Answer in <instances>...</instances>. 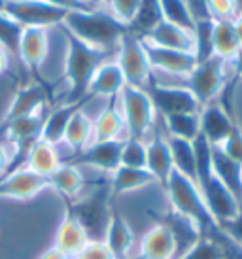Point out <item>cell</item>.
Returning <instances> with one entry per match:
<instances>
[{"label":"cell","mask_w":242,"mask_h":259,"mask_svg":"<svg viewBox=\"0 0 242 259\" xmlns=\"http://www.w3.org/2000/svg\"><path fill=\"white\" fill-rule=\"evenodd\" d=\"M231 70L235 72V76L238 79L242 78V50L238 51V55H236V57L231 61Z\"/></svg>","instance_id":"47"},{"label":"cell","mask_w":242,"mask_h":259,"mask_svg":"<svg viewBox=\"0 0 242 259\" xmlns=\"http://www.w3.org/2000/svg\"><path fill=\"white\" fill-rule=\"evenodd\" d=\"M63 163L64 161L59 155L57 146H51L48 142H44L42 138H38L34 144L29 148V151H27V157H25L23 166L32 170V172L40 174L44 178H48Z\"/></svg>","instance_id":"23"},{"label":"cell","mask_w":242,"mask_h":259,"mask_svg":"<svg viewBox=\"0 0 242 259\" xmlns=\"http://www.w3.org/2000/svg\"><path fill=\"white\" fill-rule=\"evenodd\" d=\"M229 68H231V63L212 55L207 61L197 63L193 72L187 76V85L185 87L199 101L200 108L210 104V102H216V99L221 95L229 79Z\"/></svg>","instance_id":"6"},{"label":"cell","mask_w":242,"mask_h":259,"mask_svg":"<svg viewBox=\"0 0 242 259\" xmlns=\"http://www.w3.org/2000/svg\"><path fill=\"white\" fill-rule=\"evenodd\" d=\"M125 259H142V257H140V255L136 253V255H129V257H125Z\"/></svg>","instance_id":"51"},{"label":"cell","mask_w":242,"mask_h":259,"mask_svg":"<svg viewBox=\"0 0 242 259\" xmlns=\"http://www.w3.org/2000/svg\"><path fill=\"white\" fill-rule=\"evenodd\" d=\"M167 140H169V146H171L172 151L174 170H178L182 176L197 184V155H195L193 142L180 140V138L174 137H167Z\"/></svg>","instance_id":"32"},{"label":"cell","mask_w":242,"mask_h":259,"mask_svg":"<svg viewBox=\"0 0 242 259\" xmlns=\"http://www.w3.org/2000/svg\"><path fill=\"white\" fill-rule=\"evenodd\" d=\"M233 27H235L236 38H238V44H240V48H242V14L235 15V19H233Z\"/></svg>","instance_id":"48"},{"label":"cell","mask_w":242,"mask_h":259,"mask_svg":"<svg viewBox=\"0 0 242 259\" xmlns=\"http://www.w3.org/2000/svg\"><path fill=\"white\" fill-rule=\"evenodd\" d=\"M84 186H86L84 174L78 165H72V163H63L51 176H48V187L55 189L66 201L76 199L82 193Z\"/></svg>","instance_id":"26"},{"label":"cell","mask_w":242,"mask_h":259,"mask_svg":"<svg viewBox=\"0 0 242 259\" xmlns=\"http://www.w3.org/2000/svg\"><path fill=\"white\" fill-rule=\"evenodd\" d=\"M38 259H68V257H66L64 253L59 252L55 246H51V248H48V250H46V252H44Z\"/></svg>","instance_id":"46"},{"label":"cell","mask_w":242,"mask_h":259,"mask_svg":"<svg viewBox=\"0 0 242 259\" xmlns=\"http://www.w3.org/2000/svg\"><path fill=\"white\" fill-rule=\"evenodd\" d=\"M146 170L153 176L155 184L163 187L169 182V176L174 170L172 163V151L167 137H155L146 142Z\"/></svg>","instance_id":"19"},{"label":"cell","mask_w":242,"mask_h":259,"mask_svg":"<svg viewBox=\"0 0 242 259\" xmlns=\"http://www.w3.org/2000/svg\"><path fill=\"white\" fill-rule=\"evenodd\" d=\"M115 63L119 65L127 85L144 89L153 78V74H151L153 70L148 61V53H146L142 38H138L129 30L119 38L117 50H115Z\"/></svg>","instance_id":"9"},{"label":"cell","mask_w":242,"mask_h":259,"mask_svg":"<svg viewBox=\"0 0 242 259\" xmlns=\"http://www.w3.org/2000/svg\"><path fill=\"white\" fill-rule=\"evenodd\" d=\"M48 99H50V95H48L46 83L34 81V83H29V85L25 87H19L15 91L14 99L10 102V106H8L4 117H2V121H0V127L8 125L10 121H15L19 117H25V115L36 114V112L44 110Z\"/></svg>","instance_id":"15"},{"label":"cell","mask_w":242,"mask_h":259,"mask_svg":"<svg viewBox=\"0 0 242 259\" xmlns=\"http://www.w3.org/2000/svg\"><path fill=\"white\" fill-rule=\"evenodd\" d=\"M165 191L169 195L172 212L191 220L197 225L200 237L214 238L221 244L227 240L229 237L220 229V225L214 222L212 214L208 212L207 202L203 199L195 182L182 176L178 170H172L171 176H169V182L165 186Z\"/></svg>","instance_id":"3"},{"label":"cell","mask_w":242,"mask_h":259,"mask_svg":"<svg viewBox=\"0 0 242 259\" xmlns=\"http://www.w3.org/2000/svg\"><path fill=\"white\" fill-rule=\"evenodd\" d=\"M72 259H115L102 240H87V244Z\"/></svg>","instance_id":"42"},{"label":"cell","mask_w":242,"mask_h":259,"mask_svg":"<svg viewBox=\"0 0 242 259\" xmlns=\"http://www.w3.org/2000/svg\"><path fill=\"white\" fill-rule=\"evenodd\" d=\"M87 102L89 101H82L76 102V104H59L55 110H51L50 114H46L40 138L51 146L63 144L64 131H66V125L70 121V117L74 115V112L84 108V104H87Z\"/></svg>","instance_id":"24"},{"label":"cell","mask_w":242,"mask_h":259,"mask_svg":"<svg viewBox=\"0 0 242 259\" xmlns=\"http://www.w3.org/2000/svg\"><path fill=\"white\" fill-rule=\"evenodd\" d=\"M212 168L242 206V166L231 161L218 146H212Z\"/></svg>","instance_id":"28"},{"label":"cell","mask_w":242,"mask_h":259,"mask_svg":"<svg viewBox=\"0 0 242 259\" xmlns=\"http://www.w3.org/2000/svg\"><path fill=\"white\" fill-rule=\"evenodd\" d=\"M66 40V55H64V79H66V93L61 104H76L82 101H91L87 97V87L91 81L95 70L99 68L112 53L97 48H91L89 44L82 42L79 38L70 34L66 29L59 27Z\"/></svg>","instance_id":"2"},{"label":"cell","mask_w":242,"mask_h":259,"mask_svg":"<svg viewBox=\"0 0 242 259\" xmlns=\"http://www.w3.org/2000/svg\"><path fill=\"white\" fill-rule=\"evenodd\" d=\"M112 193H110V186L99 187L93 193H89L86 199L78 201L76 204H68L74 218L82 223V227L86 229L89 240H102L106 225L110 222V214H112Z\"/></svg>","instance_id":"8"},{"label":"cell","mask_w":242,"mask_h":259,"mask_svg":"<svg viewBox=\"0 0 242 259\" xmlns=\"http://www.w3.org/2000/svg\"><path fill=\"white\" fill-rule=\"evenodd\" d=\"M193 148L197 155V187L207 202V208L212 214L214 222L220 225V229H223L238 214L240 204L235 195L229 191V187L214 172L212 146L207 142V138L199 135L193 140Z\"/></svg>","instance_id":"1"},{"label":"cell","mask_w":242,"mask_h":259,"mask_svg":"<svg viewBox=\"0 0 242 259\" xmlns=\"http://www.w3.org/2000/svg\"><path fill=\"white\" fill-rule=\"evenodd\" d=\"M95 4H99V6H102V8H106V2L108 0H93Z\"/></svg>","instance_id":"50"},{"label":"cell","mask_w":242,"mask_h":259,"mask_svg":"<svg viewBox=\"0 0 242 259\" xmlns=\"http://www.w3.org/2000/svg\"><path fill=\"white\" fill-rule=\"evenodd\" d=\"M10 163H12V151L4 142H0V178L8 172Z\"/></svg>","instance_id":"44"},{"label":"cell","mask_w":242,"mask_h":259,"mask_svg":"<svg viewBox=\"0 0 242 259\" xmlns=\"http://www.w3.org/2000/svg\"><path fill=\"white\" fill-rule=\"evenodd\" d=\"M163 21L161 2L159 0H140L133 21L127 25L129 32L136 34L138 38L148 36L159 23Z\"/></svg>","instance_id":"31"},{"label":"cell","mask_w":242,"mask_h":259,"mask_svg":"<svg viewBox=\"0 0 242 259\" xmlns=\"http://www.w3.org/2000/svg\"><path fill=\"white\" fill-rule=\"evenodd\" d=\"M231 161H235L236 165L242 166V127L235 123L233 131L229 133V137L218 146Z\"/></svg>","instance_id":"39"},{"label":"cell","mask_w":242,"mask_h":259,"mask_svg":"<svg viewBox=\"0 0 242 259\" xmlns=\"http://www.w3.org/2000/svg\"><path fill=\"white\" fill-rule=\"evenodd\" d=\"M48 189V178L32 172L29 168H15L0 178V199L30 201L38 193Z\"/></svg>","instance_id":"12"},{"label":"cell","mask_w":242,"mask_h":259,"mask_svg":"<svg viewBox=\"0 0 242 259\" xmlns=\"http://www.w3.org/2000/svg\"><path fill=\"white\" fill-rule=\"evenodd\" d=\"M144 91L150 95L155 112H159L163 117L174 114H199L200 112L199 101L193 97L187 87L161 85L151 78L150 83L144 87Z\"/></svg>","instance_id":"10"},{"label":"cell","mask_w":242,"mask_h":259,"mask_svg":"<svg viewBox=\"0 0 242 259\" xmlns=\"http://www.w3.org/2000/svg\"><path fill=\"white\" fill-rule=\"evenodd\" d=\"M21 32H23V27L19 23H15L14 19H10L6 14L0 12V46L15 59H17V51H19Z\"/></svg>","instance_id":"37"},{"label":"cell","mask_w":242,"mask_h":259,"mask_svg":"<svg viewBox=\"0 0 242 259\" xmlns=\"http://www.w3.org/2000/svg\"><path fill=\"white\" fill-rule=\"evenodd\" d=\"M142 40L151 44V46H157V48L195 53V36H193L191 30H185L167 21L159 23L155 29L151 30L148 36H144Z\"/></svg>","instance_id":"21"},{"label":"cell","mask_w":242,"mask_h":259,"mask_svg":"<svg viewBox=\"0 0 242 259\" xmlns=\"http://www.w3.org/2000/svg\"><path fill=\"white\" fill-rule=\"evenodd\" d=\"M231 242V238H227L223 244L214 240V238L200 237L195 244L180 255L178 259H223V248Z\"/></svg>","instance_id":"36"},{"label":"cell","mask_w":242,"mask_h":259,"mask_svg":"<svg viewBox=\"0 0 242 259\" xmlns=\"http://www.w3.org/2000/svg\"><path fill=\"white\" fill-rule=\"evenodd\" d=\"M200 117V137L207 138L210 146H220L229 133L233 131L236 123V117L229 114L220 102H210L203 106L199 112Z\"/></svg>","instance_id":"16"},{"label":"cell","mask_w":242,"mask_h":259,"mask_svg":"<svg viewBox=\"0 0 242 259\" xmlns=\"http://www.w3.org/2000/svg\"><path fill=\"white\" fill-rule=\"evenodd\" d=\"M221 231H223L231 240H235L236 244L242 246V206L238 208V214H236Z\"/></svg>","instance_id":"43"},{"label":"cell","mask_w":242,"mask_h":259,"mask_svg":"<svg viewBox=\"0 0 242 259\" xmlns=\"http://www.w3.org/2000/svg\"><path fill=\"white\" fill-rule=\"evenodd\" d=\"M91 2H93V0H91Z\"/></svg>","instance_id":"52"},{"label":"cell","mask_w":242,"mask_h":259,"mask_svg":"<svg viewBox=\"0 0 242 259\" xmlns=\"http://www.w3.org/2000/svg\"><path fill=\"white\" fill-rule=\"evenodd\" d=\"M123 129H125V121L119 110V102H115V99H108L104 110L93 121V142L119 140Z\"/></svg>","instance_id":"25"},{"label":"cell","mask_w":242,"mask_h":259,"mask_svg":"<svg viewBox=\"0 0 242 259\" xmlns=\"http://www.w3.org/2000/svg\"><path fill=\"white\" fill-rule=\"evenodd\" d=\"M207 8L212 21H231L235 17L233 0H207Z\"/></svg>","instance_id":"41"},{"label":"cell","mask_w":242,"mask_h":259,"mask_svg":"<svg viewBox=\"0 0 242 259\" xmlns=\"http://www.w3.org/2000/svg\"><path fill=\"white\" fill-rule=\"evenodd\" d=\"M235 2V15H240L242 14V0H233ZM235 19V17H233Z\"/></svg>","instance_id":"49"},{"label":"cell","mask_w":242,"mask_h":259,"mask_svg":"<svg viewBox=\"0 0 242 259\" xmlns=\"http://www.w3.org/2000/svg\"><path fill=\"white\" fill-rule=\"evenodd\" d=\"M169 137L193 142L200 135V117L199 114H174L163 117Z\"/></svg>","instance_id":"33"},{"label":"cell","mask_w":242,"mask_h":259,"mask_svg":"<svg viewBox=\"0 0 242 259\" xmlns=\"http://www.w3.org/2000/svg\"><path fill=\"white\" fill-rule=\"evenodd\" d=\"M10 61H12V55L0 46V76H4L10 70Z\"/></svg>","instance_id":"45"},{"label":"cell","mask_w":242,"mask_h":259,"mask_svg":"<svg viewBox=\"0 0 242 259\" xmlns=\"http://www.w3.org/2000/svg\"><path fill=\"white\" fill-rule=\"evenodd\" d=\"M0 12L25 27H61L70 10L53 6L42 0H0Z\"/></svg>","instance_id":"7"},{"label":"cell","mask_w":242,"mask_h":259,"mask_svg":"<svg viewBox=\"0 0 242 259\" xmlns=\"http://www.w3.org/2000/svg\"><path fill=\"white\" fill-rule=\"evenodd\" d=\"M138 4H140V0H108L106 8L117 21L129 25L138 10Z\"/></svg>","instance_id":"40"},{"label":"cell","mask_w":242,"mask_h":259,"mask_svg":"<svg viewBox=\"0 0 242 259\" xmlns=\"http://www.w3.org/2000/svg\"><path fill=\"white\" fill-rule=\"evenodd\" d=\"M144 48H146V53H148L151 70H161V72L172 74V76L187 78L193 72V68L197 66L195 53L157 48V46H151L148 42H144Z\"/></svg>","instance_id":"14"},{"label":"cell","mask_w":242,"mask_h":259,"mask_svg":"<svg viewBox=\"0 0 242 259\" xmlns=\"http://www.w3.org/2000/svg\"><path fill=\"white\" fill-rule=\"evenodd\" d=\"M121 166L146 168V140L131 138L123 140L121 148Z\"/></svg>","instance_id":"38"},{"label":"cell","mask_w":242,"mask_h":259,"mask_svg":"<svg viewBox=\"0 0 242 259\" xmlns=\"http://www.w3.org/2000/svg\"><path fill=\"white\" fill-rule=\"evenodd\" d=\"M212 50L216 57L223 59L231 63L242 50L238 38H236L233 19L231 21H214V32H212Z\"/></svg>","instance_id":"30"},{"label":"cell","mask_w":242,"mask_h":259,"mask_svg":"<svg viewBox=\"0 0 242 259\" xmlns=\"http://www.w3.org/2000/svg\"><path fill=\"white\" fill-rule=\"evenodd\" d=\"M91 142H93V119L84 112V108H79L78 112H74V115H72L68 125H66L63 144L68 146L74 153H78L84 148H87Z\"/></svg>","instance_id":"29"},{"label":"cell","mask_w":242,"mask_h":259,"mask_svg":"<svg viewBox=\"0 0 242 259\" xmlns=\"http://www.w3.org/2000/svg\"><path fill=\"white\" fill-rule=\"evenodd\" d=\"M138 255L142 259H176V242L163 222L144 233L138 244Z\"/></svg>","instance_id":"18"},{"label":"cell","mask_w":242,"mask_h":259,"mask_svg":"<svg viewBox=\"0 0 242 259\" xmlns=\"http://www.w3.org/2000/svg\"><path fill=\"white\" fill-rule=\"evenodd\" d=\"M87 237L86 229L82 227V223L74 218L70 210H64V216L61 220L57 227V233H55V240H53V246L57 248L59 252L64 253L68 259H72L76 253L87 244Z\"/></svg>","instance_id":"22"},{"label":"cell","mask_w":242,"mask_h":259,"mask_svg":"<svg viewBox=\"0 0 242 259\" xmlns=\"http://www.w3.org/2000/svg\"><path fill=\"white\" fill-rule=\"evenodd\" d=\"M127 81H125V76L121 72L119 65L108 59L102 65L95 70L91 81H89V87H87V97H106V99H117L121 95V91L125 89Z\"/></svg>","instance_id":"17"},{"label":"cell","mask_w":242,"mask_h":259,"mask_svg":"<svg viewBox=\"0 0 242 259\" xmlns=\"http://www.w3.org/2000/svg\"><path fill=\"white\" fill-rule=\"evenodd\" d=\"M212 32H214L212 19L195 21L193 36H195V59H197V63H203V61H207V59H210L214 55Z\"/></svg>","instance_id":"35"},{"label":"cell","mask_w":242,"mask_h":259,"mask_svg":"<svg viewBox=\"0 0 242 259\" xmlns=\"http://www.w3.org/2000/svg\"><path fill=\"white\" fill-rule=\"evenodd\" d=\"M159 2H161V12H163V21L193 32L195 19L185 0H159Z\"/></svg>","instance_id":"34"},{"label":"cell","mask_w":242,"mask_h":259,"mask_svg":"<svg viewBox=\"0 0 242 259\" xmlns=\"http://www.w3.org/2000/svg\"><path fill=\"white\" fill-rule=\"evenodd\" d=\"M102 242L108 246V250L114 253L115 259H125L131 255V250L135 246V233L131 229L127 220L121 216L115 208H112L110 222L106 225Z\"/></svg>","instance_id":"20"},{"label":"cell","mask_w":242,"mask_h":259,"mask_svg":"<svg viewBox=\"0 0 242 259\" xmlns=\"http://www.w3.org/2000/svg\"><path fill=\"white\" fill-rule=\"evenodd\" d=\"M121 148L123 140H106V142H91L82 151L76 153L72 165H87L100 172L112 174L121 166Z\"/></svg>","instance_id":"13"},{"label":"cell","mask_w":242,"mask_h":259,"mask_svg":"<svg viewBox=\"0 0 242 259\" xmlns=\"http://www.w3.org/2000/svg\"><path fill=\"white\" fill-rule=\"evenodd\" d=\"M50 53V36H48V29H40V27H25L19 38V51H17V61L19 65L25 66L30 72V76L40 79V66Z\"/></svg>","instance_id":"11"},{"label":"cell","mask_w":242,"mask_h":259,"mask_svg":"<svg viewBox=\"0 0 242 259\" xmlns=\"http://www.w3.org/2000/svg\"><path fill=\"white\" fill-rule=\"evenodd\" d=\"M117 99H119V110L123 114V121H125L129 137L146 140L148 133L153 127L157 114L150 95L140 87L125 85Z\"/></svg>","instance_id":"5"},{"label":"cell","mask_w":242,"mask_h":259,"mask_svg":"<svg viewBox=\"0 0 242 259\" xmlns=\"http://www.w3.org/2000/svg\"><path fill=\"white\" fill-rule=\"evenodd\" d=\"M61 27L79 38L82 42L89 44L91 48L108 53L117 50L119 38L129 30L127 25L117 21L108 8H97L91 12L70 10Z\"/></svg>","instance_id":"4"},{"label":"cell","mask_w":242,"mask_h":259,"mask_svg":"<svg viewBox=\"0 0 242 259\" xmlns=\"http://www.w3.org/2000/svg\"><path fill=\"white\" fill-rule=\"evenodd\" d=\"M155 184L153 176H151L146 168H131V166H119L112 172V180H110V193L112 197L117 195H125L131 191H138L142 187H148Z\"/></svg>","instance_id":"27"}]
</instances>
